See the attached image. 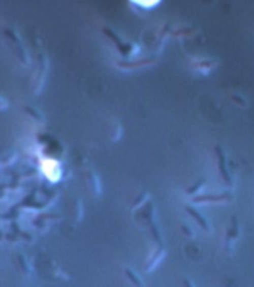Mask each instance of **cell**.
Instances as JSON below:
<instances>
[{
  "label": "cell",
  "mask_w": 254,
  "mask_h": 287,
  "mask_svg": "<svg viewBox=\"0 0 254 287\" xmlns=\"http://www.w3.org/2000/svg\"><path fill=\"white\" fill-rule=\"evenodd\" d=\"M126 274H127V277H129V278H130V280H132V281H133V283H135L136 286L142 287V281H141V278H139V277H138V275H136V274H135L133 271L127 269Z\"/></svg>",
  "instance_id": "6da1fadb"
},
{
  "label": "cell",
  "mask_w": 254,
  "mask_h": 287,
  "mask_svg": "<svg viewBox=\"0 0 254 287\" xmlns=\"http://www.w3.org/2000/svg\"><path fill=\"white\" fill-rule=\"evenodd\" d=\"M18 261L21 263V268L24 269V272H30V268L27 266V262H25L24 256H18Z\"/></svg>",
  "instance_id": "7a4b0ae2"
},
{
  "label": "cell",
  "mask_w": 254,
  "mask_h": 287,
  "mask_svg": "<svg viewBox=\"0 0 254 287\" xmlns=\"http://www.w3.org/2000/svg\"><path fill=\"white\" fill-rule=\"evenodd\" d=\"M135 2H138L141 5H145V6H151L154 3H157L158 0H135Z\"/></svg>",
  "instance_id": "3957f363"
},
{
  "label": "cell",
  "mask_w": 254,
  "mask_h": 287,
  "mask_svg": "<svg viewBox=\"0 0 254 287\" xmlns=\"http://www.w3.org/2000/svg\"><path fill=\"white\" fill-rule=\"evenodd\" d=\"M184 284H185L187 287H195L193 284H192V283H190V281H188V280H185V281H184Z\"/></svg>",
  "instance_id": "277c9868"
}]
</instances>
